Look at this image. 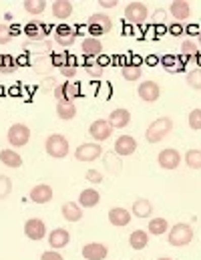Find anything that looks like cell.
Returning a JSON list of instances; mask_svg holds the SVG:
<instances>
[{
    "mask_svg": "<svg viewBox=\"0 0 201 260\" xmlns=\"http://www.w3.org/2000/svg\"><path fill=\"white\" fill-rule=\"evenodd\" d=\"M173 129V121L169 117H157L145 131V139L149 143H157L161 139H165L169 135V131Z\"/></svg>",
    "mask_w": 201,
    "mask_h": 260,
    "instance_id": "1",
    "label": "cell"
},
{
    "mask_svg": "<svg viewBox=\"0 0 201 260\" xmlns=\"http://www.w3.org/2000/svg\"><path fill=\"white\" fill-rule=\"evenodd\" d=\"M45 149L51 157H57V159H63L68 155V139L61 133H53L47 137L45 141Z\"/></svg>",
    "mask_w": 201,
    "mask_h": 260,
    "instance_id": "2",
    "label": "cell"
},
{
    "mask_svg": "<svg viewBox=\"0 0 201 260\" xmlns=\"http://www.w3.org/2000/svg\"><path fill=\"white\" fill-rule=\"evenodd\" d=\"M169 244L171 246H187L191 240H193V230L189 224H183V222H177L171 230H169V236H167Z\"/></svg>",
    "mask_w": 201,
    "mask_h": 260,
    "instance_id": "3",
    "label": "cell"
},
{
    "mask_svg": "<svg viewBox=\"0 0 201 260\" xmlns=\"http://www.w3.org/2000/svg\"><path fill=\"white\" fill-rule=\"evenodd\" d=\"M87 28H89L91 35H99V37H101V35L111 32V28H113V20H111L109 14L95 12V14L89 16V20H87Z\"/></svg>",
    "mask_w": 201,
    "mask_h": 260,
    "instance_id": "4",
    "label": "cell"
},
{
    "mask_svg": "<svg viewBox=\"0 0 201 260\" xmlns=\"http://www.w3.org/2000/svg\"><path fill=\"white\" fill-rule=\"evenodd\" d=\"M6 137H8V143L12 147H24L28 143V139H30V129L24 123H12L8 133H6Z\"/></svg>",
    "mask_w": 201,
    "mask_h": 260,
    "instance_id": "5",
    "label": "cell"
},
{
    "mask_svg": "<svg viewBox=\"0 0 201 260\" xmlns=\"http://www.w3.org/2000/svg\"><path fill=\"white\" fill-rule=\"evenodd\" d=\"M147 16H149V8H147V4H143V2H129L127 8H125V18H127V22H131V24H141V22H145Z\"/></svg>",
    "mask_w": 201,
    "mask_h": 260,
    "instance_id": "6",
    "label": "cell"
},
{
    "mask_svg": "<svg viewBox=\"0 0 201 260\" xmlns=\"http://www.w3.org/2000/svg\"><path fill=\"white\" fill-rule=\"evenodd\" d=\"M24 234H26V238L38 242L47 236V224L41 218H28L24 222Z\"/></svg>",
    "mask_w": 201,
    "mask_h": 260,
    "instance_id": "7",
    "label": "cell"
},
{
    "mask_svg": "<svg viewBox=\"0 0 201 260\" xmlns=\"http://www.w3.org/2000/svg\"><path fill=\"white\" fill-rule=\"evenodd\" d=\"M101 153H103V147L99 143H81L74 151V157L78 161H95L101 157Z\"/></svg>",
    "mask_w": 201,
    "mask_h": 260,
    "instance_id": "8",
    "label": "cell"
},
{
    "mask_svg": "<svg viewBox=\"0 0 201 260\" xmlns=\"http://www.w3.org/2000/svg\"><path fill=\"white\" fill-rule=\"evenodd\" d=\"M157 161H159V166H161L163 170H175V168H179V164H181V155H179L177 149L167 147V149L159 151Z\"/></svg>",
    "mask_w": 201,
    "mask_h": 260,
    "instance_id": "9",
    "label": "cell"
},
{
    "mask_svg": "<svg viewBox=\"0 0 201 260\" xmlns=\"http://www.w3.org/2000/svg\"><path fill=\"white\" fill-rule=\"evenodd\" d=\"M89 133H91V137L99 143V141H105V139H109V137L113 135V127H111V123H109L107 119H97V121L91 123Z\"/></svg>",
    "mask_w": 201,
    "mask_h": 260,
    "instance_id": "10",
    "label": "cell"
},
{
    "mask_svg": "<svg viewBox=\"0 0 201 260\" xmlns=\"http://www.w3.org/2000/svg\"><path fill=\"white\" fill-rule=\"evenodd\" d=\"M137 93H139V97H141L143 101L153 103V101L159 99V95H161V87H159L155 81H143V83L139 85Z\"/></svg>",
    "mask_w": 201,
    "mask_h": 260,
    "instance_id": "11",
    "label": "cell"
},
{
    "mask_svg": "<svg viewBox=\"0 0 201 260\" xmlns=\"http://www.w3.org/2000/svg\"><path fill=\"white\" fill-rule=\"evenodd\" d=\"M83 258L85 260H105L107 258V246L101 242H91L83 246Z\"/></svg>",
    "mask_w": 201,
    "mask_h": 260,
    "instance_id": "12",
    "label": "cell"
},
{
    "mask_svg": "<svg viewBox=\"0 0 201 260\" xmlns=\"http://www.w3.org/2000/svg\"><path fill=\"white\" fill-rule=\"evenodd\" d=\"M70 242V234L65 228H55L49 236V244H51V250H61V248H67V244Z\"/></svg>",
    "mask_w": 201,
    "mask_h": 260,
    "instance_id": "13",
    "label": "cell"
},
{
    "mask_svg": "<svg viewBox=\"0 0 201 260\" xmlns=\"http://www.w3.org/2000/svg\"><path fill=\"white\" fill-rule=\"evenodd\" d=\"M109 123H111V127L115 129H123V127H127L129 123H131V113L127 111V109H123V107H119V109H113L111 111V115H109V119H107Z\"/></svg>",
    "mask_w": 201,
    "mask_h": 260,
    "instance_id": "14",
    "label": "cell"
},
{
    "mask_svg": "<svg viewBox=\"0 0 201 260\" xmlns=\"http://www.w3.org/2000/svg\"><path fill=\"white\" fill-rule=\"evenodd\" d=\"M137 151V141L131 135H121L115 141V153L117 155H133Z\"/></svg>",
    "mask_w": 201,
    "mask_h": 260,
    "instance_id": "15",
    "label": "cell"
},
{
    "mask_svg": "<svg viewBox=\"0 0 201 260\" xmlns=\"http://www.w3.org/2000/svg\"><path fill=\"white\" fill-rule=\"evenodd\" d=\"M30 202H34V204H49L51 200H53V188L49 186V184H38V186H34L32 190H30Z\"/></svg>",
    "mask_w": 201,
    "mask_h": 260,
    "instance_id": "16",
    "label": "cell"
},
{
    "mask_svg": "<svg viewBox=\"0 0 201 260\" xmlns=\"http://www.w3.org/2000/svg\"><path fill=\"white\" fill-rule=\"evenodd\" d=\"M55 41L61 45V47H72L74 41H76V30L61 24L59 28H55Z\"/></svg>",
    "mask_w": 201,
    "mask_h": 260,
    "instance_id": "17",
    "label": "cell"
},
{
    "mask_svg": "<svg viewBox=\"0 0 201 260\" xmlns=\"http://www.w3.org/2000/svg\"><path fill=\"white\" fill-rule=\"evenodd\" d=\"M109 222L117 228H125L131 222V212L125 208H111L109 210Z\"/></svg>",
    "mask_w": 201,
    "mask_h": 260,
    "instance_id": "18",
    "label": "cell"
},
{
    "mask_svg": "<svg viewBox=\"0 0 201 260\" xmlns=\"http://www.w3.org/2000/svg\"><path fill=\"white\" fill-rule=\"evenodd\" d=\"M81 51H83V55L89 57V59L99 57V55L103 53V43H101L97 37H87V39L83 41V45H81Z\"/></svg>",
    "mask_w": 201,
    "mask_h": 260,
    "instance_id": "19",
    "label": "cell"
},
{
    "mask_svg": "<svg viewBox=\"0 0 201 260\" xmlns=\"http://www.w3.org/2000/svg\"><path fill=\"white\" fill-rule=\"evenodd\" d=\"M57 115H59V119H63V121L74 119V117H76V105H74L70 99L59 101V103H57Z\"/></svg>",
    "mask_w": 201,
    "mask_h": 260,
    "instance_id": "20",
    "label": "cell"
},
{
    "mask_svg": "<svg viewBox=\"0 0 201 260\" xmlns=\"http://www.w3.org/2000/svg\"><path fill=\"white\" fill-rule=\"evenodd\" d=\"M169 12H171L173 18H177V20H187V18L191 16V6H189V2H185V0H175V2H171Z\"/></svg>",
    "mask_w": 201,
    "mask_h": 260,
    "instance_id": "21",
    "label": "cell"
},
{
    "mask_svg": "<svg viewBox=\"0 0 201 260\" xmlns=\"http://www.w3.org/2000/svg\"><path fill=\"white\" fill-rule=\"evenodd\" d=\"M61 212H63V218L67 222H78V220H83V208L78 204H74V202H65L63 208H61Z\"/></svg>",
    "mask_w": 201,
    "mask_h": 260,
    "instance_id": "22",
    "label": "cell"
},
{
    "mask_svg": "<svg viewBox=\"0 0 201 260\" xmlns=\"http://www.w3.org/2000/svg\"><path fill=\"white\" fill-rule=\"evenodd\" d=\"M131 212L137 218H149L153 214V206H151V202L147 198H137L133 202V206H131Z\"/></svg>",
    "mask_w": 201,
    "mask_h": 260,
    "instance_id": "23",
    "label": "cell"
},
{
    "mask_svg": "<svg viewBox=\"0 0 201 260\" xmlns=\"http://www.w3.org/2000/svg\"><path fill=\"white\" fill-rule=\"evenodd\" d=\"M0 161L6 166V168H12V170H18L22 166V157L18 151L14 149H2L0 151Z\"/></svg>",
    "mask_w": 201,
    "mask_h": 260,
    "instance_id": "24",
    "label": "cell"
},
{
    "mask_svg": "<svg viewBox=\"0 0 201 260\" xmlns=\"http://www.w3.org/2000/svg\"><path fill=\"white\" fill-rule=\"evenodd\" d=\"M99 202H101V194L97 190H93V188L83 190L81 196H78V206H83V208H95Z\"/></svg>",
    "mask_w": 201,
    "mask_h": 260,
    "instance_id": "25",
    "label": "cell"
},
{
    "mask_svg": "<svg viewBox=\"0 0 201 260\" xmlns=\"http://www.w3.org/2000/svg\"><path fill=\"white\" fill-rule=\"evenodd\" d=\"M51 10H53V16H55V18L65 20V18H68V16L72 14V4H70L68 0H57V2H53Z\"/></svg>",
    "mask_w": 201,
    "mask_h": 260,
    "instance_id": "26",
    "label": "cell"
},
{
    "mask_svg": "<svg viewBox=\"0 0 201 260\" xmlns=\"http://www.w3.org/2000/svg\"><path fill=\"white\" fill-rule=\"evenodd\" d=\"M129 244H131L133 250H143V248H147V244H149V234H147L145 230H135V232H131V236H129Z\"/></svg>",
    "mask_w": 201,
    "mask_h": 260,
    "instance_id": "27",
    "label": "cell"
},
{
    "mask_svg": "<svg viewBox=\"0 0 201 260\" xmlns=\"http://www.w3.org/2000/svg\"><path fill=\"white\" fill-rule=\"evenodd\" d=\"M121 75H123V79L125 81H139L141 79V75H143V71H141V67L137 65V63H125V65L121 67Z\"/></svg>",
    "mask_w": 201,
    "mask_h": 260,
    "instance_id": "28",
    "label": "cell"
},
{
    "mask_svg": "<svg viewBox=\"0 0 201 260\" xmlns=\"http://www.w3.org/2000/svg\"><path fill=\"white\" fill-rule=\"evenodd\" d=\"M167 228H169V224H167L165 218H151V222H149V226H147V234L161 236V234L167 232Z\"/></svg>",
    "mask_w": 201,
    "mask_h": 260,
    "instance_id": "29",
    "label": "cell"
},
{
    "mask_svg": "<svg viewBox=\"0 0 201 260\" xmlns=\"http://www.w3.org/2000/svg\"><path fill=\"white\" fill-rule=\"evenodd\" d=\"M24 10L28 14H43L47 10V0H24Z\"/></svg>",
    "mask_w": 201,
    "mask_h": 260,
    "instance_id": "30",
    "label": "cell"
},
{
    "mask_svg": "<svg viewBox=\"0 0 201 260\" xmlns=\"http://www.w3.org/2000/svg\"><path fill=\"white\" fill-rule=\"evenodd\" d=\"M16 59L12 57V55H2L0 57V73H4V75H10V73H14L16 71Z\"/></svg>",
    "mask_w": 201,
    "mask_h": 260,
    "instance_id": "31",
    "label": "cell"
},
{
    "mask_svg": "<svg viewBox=\"0 0 201 260\" xmlns=\"http://www.w3.org/2000/svg\"><path fill=\"white\" fill-rule=\"evenodd\" d=\"M185 164L191 170H201V151L199 149H189L185 153Z\"/></svg>",
    "mask_w": 201,
    "mask_h": 260,
    "instance_id": "32",
    "label": "cell"
},
{
    "mask_svg": "<svg viewBox=\"0 0 201 260\" xmlns=\"http://www.w3.org/2000/svg\"><path fill=\"white\" fill-rule=\"evenodd\" d=\"M28 49H34L32 53H49L51 51V43L49 41H30L24 43V51L28 53Z\"/></svg>",
    "mask_w": 201,
    "mask_h": 260,
    "instance_id": "33",
    "label": "cell"
},
{
    "mask_svg": "<svg viewBox=\"0 0 201 260\" xmlns=\"http://www.w3.org/2000/svg\"><path fill=\"white\" fill-rule=\"evenodd\" d=\"M187 85L195 91H201V69H193L187 73Z\"/></svg>",
    "mask_w": 201,
    "mask_h": 260,
    "instance_id": "34",
    "label": "cell"
},
{
    "mask_svg": "<svg viewBox=\"0 0 201 260\" xmlns=\"http://www.w3.org/2000/svg\"><path fill=\"white\" fill-rule=\"evenodd\" d=\"M12 192V182L8 176H0V200H6Z\"/></svg>",
    "mask_w": 201,
    "mask_h": 260,
    "instance_id": "35",
    "label": "cell"
},
{
    "mask_svg": "<svg viewBox=\"0 0 201 260\" xmlns=\"http://www.w3.org/2000/svg\"><path fill=\"white\" fill-rule=\"evenodd\" d=\"M163 65L167 67V71H171V73H175V71H181V69H183V63H181V61H177V57H173V55H167V57L163 59Z\"/></svg>",
    "mask_w": 201,
    "mask_h": 260,
    "instance_id": "36",
    "label": "cell"
},
{
    "mask_svg": "<svg viewBox=\"0 0 201 260\" xmlns=\"http://www.w3.org/2000/svg\"><path fill=\"white\" fill-rule=\"evenodd\" d=\"M189 127L193 131L201 129V109H193V111L189 113Z\"/></svg>",
    "mask_w": 201,
    "mask_h": 260,
    "instance_id": "37",
    "label": "cell"
},
{
    "mask_svg": "<svg viewBox=\"0 0 201 260\" xmlns=\"http://www.w3.org/2000/svg\"><path fill=\"white\" fill-rule=\"evenodd\" d=\"M85 71H87L91 77H101V75H103V67L99 65V63H95V61H87V63H85Z\"/></svg>",
    "mask_w": 201,
    "mask_h": 260,
    "instance_id": "38",
    "label": "cell"
},
{
    "mask_svg": "<svg viewBox=\"0 0 201 260\" xmlns=\"http://www.w3.org/2000/svg\"><path fill=\"white\" fill-rule=\"evenodd\" d=\"M76 65H74V59H67V63L61 67V73L67 77V79H70V77H74L76 75Z\"/></svg>",
    "mask_w": 201,
    "mask_h": 260,
    "instance_id": "39",
    "label": "cell"
},
{
    "mask_svg": "<svg viewBox=\"0 0 201 260\" xmlns=\"http://www.w3.org/2000/svg\"><path fill=\"white\" fill-rule=\"evenodd\" d=\"M32 67H34L38 73H45V71H47V67H51V69H53V63H51V59H49V57H38V59H34V61H32Z\"/></svg>",
    "mask_w": 201,
    "mask_h": 260,
    "instance_id": "40",
    "label": "cell"
},
{
    "mask_svg": "<svg viewBox=\"0 0 201 260\" xmlns=\"http://www.w3.org/2000/svg\"><path fill=\"white\" fill-rule=\"evenodd\" d=\"M10 41H12L10 26H8V24H0V47H2V45H8Z\"/></svg>",
    "mask_w": 201,
    "mask_h": 260,
    "instance_id": "41",
    "label": "cell"
},
{
    "mask_svg": "<svg viewBox=\"0 0 201 260\" xmlns=\"http://www.w3.org/2000/svg\"><path fill=\"white\" fill-rule=\"evenodd\" d=\"M181 53L185 55V57H195V43H191V41H183V45H181Z\"/></svg>",
    "mask_w": 201,
    "mask_h": 260,
    "instance_id": "42",
    "label": "cell"
},
{
    "mask_svg": "<svg viewBox=\"0 0 201 260\" xmlns=\"http://www.w3.org/2000/svg\"><path fill=\"white\" fill-rule=\"evenodd\" d=\"M85 178H87V182H91V184H101V182H103V174L97 172V170H89V172L85 174Z\"/></svg>",
    "mask_w": 201,
    "mask_h": 260,
    "instance_id": "43",
    "label": "cell"
},
{
    "mask_svg": "<svg viewBox=\"0 0 201 260\" xmlns=\"http://www.w3.org/2000/svg\"><path fill=\"white\" fill-rule=\"evenodd\" d=\"M26 35H28L30 39H43V30H41V26H36V24H28V26H26Z\"/></svg>",
    "mask_w": 201,
    "mask_h": 260,
    "instance_id": "44",
    "label": "cell"
},
{
    "mask_svg": "<svg viewBox=\"0 0 201 260\" xmlns=\"http://www.w3.org/2000/svg\"><path fill=\"white\" fill-rule=\"evenodd\" d=\"M67 59H68V57H67V55H63V53L51 55V63H53V67H59V69L67 63Z\"/></svg>",
    "mask_w": 201,
    "mask_h": 260,
    "instance_id": "45",
    "label": "cell"
},
{
    "mask_svg": "<svg viewBox=\"0 0 201 260\" xmlns=\"http://www.w3.org/2000/svg\"><path fill=\"white\" fill-rule=\"evenodd\" d=\"M41 260H65V258H63V254L59 250H47V252L41 254Z\"/></svg>",
    "mask_w": 201,
    "mask_h": 260,
    "instance_id": "46",
    "label": "cell"
},
{
    "mask_svg": "<svg viewBox=\"0 0 201 260\" xmlns=\"http://www.w3.org/2000/svg\"><path fill=\"white\" fill-rule=\"evenodd\" d=\"M57 85H59V83H57V79H53V77H51V79H45L43 89H45V91H49V87H51V89L55 91V87H57Z\"/></svg>",
    "mask_w": 201,
    "mask_h": 260,
    "instance_id": "47",
    "label": "cell"
},
{
    "mask_svg": "<svg viewBox=\"0 0 201 260\" xmlns=\"http://www.w3.org/2000/svg\"><path fill=\"white\" fill-rule=\"evenodd\" d=\"M99 4H101L103 8H115V6H117V0H101Z\"/></svg>",
    "mask_w": 201,
    "mask_h": 260,
    "instance_id": "48",
    "label": "cell"
},
{
    "mask_svg": "<svg viewBox=\"0 0 201 260\" xmlns=\"http://www.w3.org/2000/svg\"><path fill=\"white\" fill-rule=\"evenodd\" d=\"M171 32H173V35H175V37H179V35H181V32H183V28H181V26H177V24H175V26H171Z\"/></svg>",
    "mask_w": 201,
    "mask_h": 260,
    "instance_id": "49",
    "label": "cell"
},
{
    "mask_svg": "<svg viewBox=\"0 0 201 260\" xmlns=\"http://www.w3.org/2000/svg\"><path fill=\"white\" fill-rule=\"evenodd\" d=\"M157 260H173V258H167V256H163V258H157Z\"/></svg>",
    "mask_w": 201,
    "mask_h": 260,
    "instance_id": "50",
    "label": "cell"
},
{
    "mask_svg": "<svg viewBox=\"0 0 201 260\" xmlns=\"http://www.w3.org/2000/svg\"><path fill=\"white\" fill-rule=\"evenodd\" d=\"M197 43H199V47H201V35H199V39H197Z\"/></svg>",
    "mask_w": 201,
    "mask_h": 260,
    "instance_id": "51",
    "label": "cell"
}]
</instances>
